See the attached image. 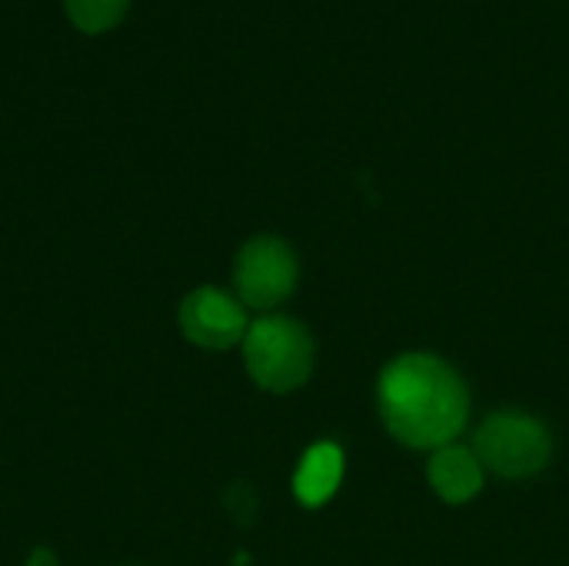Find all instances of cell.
Returning <instances> with one entry per match:
<instances>
[{"label": "cell", "mask_w": 569, "mask_h": 566, "mask_svg": "<svg viewBox=\"0 0 569 566\" xmlns=\"http://www.w3.org/2000/svg\"><path fill=\"white\" fill-rule=\"evenodd\" d=\"M377 410L393 440L413 450L457 444L470 417L463 377L433 354H400L377 380Z\"/></svg>", "instance_id": "obj_1"}, {"label": "cell", "mask_w": 569, "mask_h": 566, "mask_svg": "<svg viewBox=\"0 0 569 566\" xmlns=\"http://www.w3.org/2000/svg\"><path fill=\"white\" fill-rule=\"evenodd\" d=\"M243 367L260 390L290 394L303 387L313 374L317 347L310 330L280 314H267L250 324L243 337Z\"/></svg>", "instance_id": "obj_2"}, {"label": "cell", "mask_w": 569, "mask_h": 566, "mask_svg": "<svg viewBox=\"0 0 569 566\" xmlns=\"http://www.w3.org/2000/svg\"><path fill=\"white\" fill-rule=\"evenodd\" d=\"M473 454L483 470H493L503 480H527L553 460V434L523 410H497L477 427Z\"/></svg>", "instance_id": "obj_3"}, {"label": "cell", "mask_w": 569, "mask_h": 566, "mask_svg": "<svg viewBox=\"0 0 569 566\" xmlns=\"http://www.w3.org/2000/svg\"><path fill=\"white\" fill-rule=\"evenodd\" d=\"M300 264L293 247L283 237L260 234L247 240L233 260V287L243 307L250 310H273L297 290Z\"/></svg>", "instance_id": "obj_4"}, {"label": "cell", "mask_w": 569, "mask_h": 566, "mask_svg": "<svg viewBox=\"0 0 569 566\" xmlns=\"http://www.w3.org/2000/svg\"><path fill=\"white\" fill-rule=\"evenodd\" d=\"M180 334L200 350H230L243 344L250 320L240 297L220 287H197L177 307Z\"/></svg>", "instance_id": "obj_5"}, {"label": "cell", "mask_w": 569, "mask_h": 566, "mask_svg": "<svg viewBox=\"0 0 569 566\" xmlns=\"http://www.w3.org/2000/svg\"><path fill=\"white\" fill-rule=\"evenodd\" d=\"M483 464L473 454V447H460V444H447L440 450L430 454L427 460V484L430 490L443 500V504H470L480 490H483Z\"/></svg>", "instance_id": "obj_6"}, {"label": "cell", "mask_w": 569, "mask_h": 566, "mask_svg": "<svg viewBox=\"0 0 569 566\" xmlns=\"http://www.w3.org/2000/svg\"><path fill=\"white\" fill-rule=\"evenodd\" d=\"M340 480H343V450L337 444H313L293 474V497L303 507L317 510L340 490Z\"/></svg>", "instance_id": "obj_7"}, {"label": "cell", "mask_w": 569, "mask_h": 566, "mask_svg": "<svg viewBox=\"0 0 569 566\" xmlns=\"http://www.w3.org/2000/svg\"><path fill=\"white\" fill-rule=\"evenodd\" d=\"M67 17L83 33H103L117 27L130 7V0H63Z\"/></svg>", "instance_id": "obj_8"}, {"label": "cell", "mask_w": 569, "mask_h": 566, "mask_svg": "<svg viewBox=\"0 0 569 566\" xmlns=\"http://www.w3.org/2000/svg\"><path fill=\"white\" fill-rule=\"evenodd\" d=\"M23 566H60V564H57V554H53V550H43V547H40V550H33V554L27 557V564Z\"/></svg>", "instance_id": "obj_9"}]
</instances>
